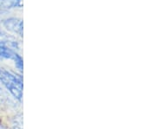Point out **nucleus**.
I'll return each instance as SVG.
<instances>
[{
  "instance_id": "nucleus-1",
  "label": "nucleus",
  "mask_w": 156,
  "mask_h": 129,
  "mask_svg": "<svg viewBox=\"0 0 156 129\" xmlns=\"http://www.w3.org/2000/svg\"><path fill=\"white\" fill-rule=\"evenodd\" d=\"M0 80L14 97L18 100L22 99L23 82L21 79L8 71L0 69Z\"/></svg>"
},
{
  "instance_id": "nucleus-2",
  "label": "nucleus",
  "mask_w": 156,
  "mask_h": 129,
  "mask_svg": "<svg viewBox=\"0 0 156 129\" xmlns=\"http://www.w3.org/2000/svg\"><path fill=\"white\" fill-rule=\"evenodd\" d=\"M13 129H23V116L21 114L15 116L12 120Z\"/></svg>"
},
{
  "instance_id": "nucleus-3",
  "label": "nucleus",
  "mask_w": 156,
  "mask_h": 129,
  "mask_svg": "<svg viewBox=\"0 0 156 129\" xmlns=\"http://www.w3.org/2000/svg\"><path fill=\"white\" fill-rule=\"evenodd\" d=\"M0 57H6V58H11V52L8 51L7 49H5L3 47H0Z\"/></svg>"
},
{
  "instance_id": "nucleus-4",
  "label": "nucleus",
  "mask_w": 156,
  "mask_h": 129,
  "mask_svg": "<svg viewBox=\"0 0 156 129\" xmlns=\"http://www.w3.org/2000/svg\"><path fill=\"white\" fill-rule=\"evenodd\" d=\"M0 129H5V127H3V126L0 124Z\"/></svg>"
}]
</instances>
